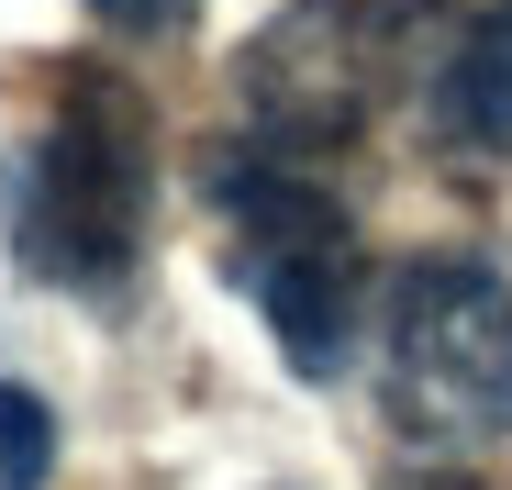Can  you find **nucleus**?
Masks as SVG:
<instances>
[{"instance_id": "f257e3e1", "label": "nucleus", "mask_w": 512, "mask_h": 490, "mask_svg": "<svg viewBox=\"0 0 512 490\" xmlns=\"http://www.w3.org/2000/svg\"><path fill=\"white\" fill-rule=\"evenodd\" d=\"M145 212H156V123L112 67H78L45 134L12 145L0 168V234L12 268L45 290H123L145 257Z\"/></svg>"}, {"instance_id": "f03ea898", "label": "nucleus", "mask_w": 512, "mask_h": 490, "mask_svg": "<svg viewBox=\"0 0 512 490\" xmlns=\"http://www.w3.org/2000/svg\"><path fill=\"white\" fill-rule=\"evenodd\" d=\"M201 190H212V223H223V268L268 312L279 357L301 379H334L357 357V323H368V257H357L346 201L279 145H223L201 168Z\"/></svg>"}, {"instance_id": "7ed1b4c3", "label": "nucleus", "mask_w": 512, "mask_h": 490, "mask_svg": "<svg viewBox=\"0 0 512 490\" xmlns=\"http://www.w3.org/2000/svg\"><path fill=\"white\" fill-rule=\"evenodd\" d=\"M379 390L423 446L512 435V279L490 257H412L379 301Z\"/></svg>"}, {"instance_id": "20e7f679", "label": "nucleus", "mask_w": 512, "mask_h": 490, "mask_svg": "<svg viewBox=\"0 0 512 490\" xmlns=\"http://www.w3.org/2000/svg\"><path fill=\"white\" fill-rule=\"evenodd\" d=\"M379 23L346 12V0H301L268 34L245 45V112L279 156H323V145H357L368 134V101H379Z\"/></svg>"}, {"instance_id": "39448f33", "label": "nucleus", "mask_w": 512, "mask_h": 490, "mask_svg": "<svg viewBox=\"0 0 512 490\" xmlns=\"http://www.w3.org/2000/svg\"><path fill=\"white\" fill-rule=\"evenodd\" d=\"M435 145L512 156V0H479L435 67Z\"/></svg>"}, {"instance_id": "423d86ee", "label": "nucleus", "mask_w": 512, "mask_h": 490, "mask_svg": "<svg viewBox=\"0 0 512 490\" xmlns=\"http://www.w3.org/2000/svg\"><path fill=\"white\" fill-rule=\"evenodd\" d=\"M56 468V413L34 390H0V490H45Z\"/></svg>"}, {"instance_id": "0eeeda50", "label": "nucleus", "mask_w": 512, "mask_h": 490, "mask_svg": "<svg viewBox=\"0 0 512 490\" xmlns=\"http://www.w3.org/2000/svg\"><path fill=\"white\" fill-rule=\"evenodd\" d=\"M201 12V0H90V23L101 34H123V45H156V34H179Z\"/></svg>"}, {"instance_id": "6e6552de", "label": "nucleus", "mask_w": 512, "mask_h": 490, "mask_svg": "<svg viewBox=\"0 0 512 490\" xmlns=\"http://www.w3.org/2000/svg\"><path fill=\"white\" fill-rule=\"evenodd\" d=\"M346 12H368L379 34H401V23H423V12H435V0H346Z\"/></svg>"}, {"instance_id": "1a4fd4ad", "label": "nucleus", "mask_w": 512, "mask_h": 490, "mask_svg": "<svg viewBox=\"0 0 512 490\" xmlns=\"http://www.w3.org/2000/svg\"><path fill=\"white\" fill-rule=\"evenodd\" d=\"M390 490H479V479H457V468H401Z\"/></svg>"}]
</instances>
